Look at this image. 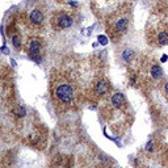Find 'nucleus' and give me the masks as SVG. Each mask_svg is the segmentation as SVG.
I'll return each mask as SVG.
<instances>
[{"label": "nucleus", "mask_w": 168, "mask_h": 168, "mask_svg": "<svg viewBox=\"0 0 168 168\" xmlns=\"http://www.w3.org/2000/svg\"><path fill=\"white\" fill-rule=\"evenodd\" d=\"M133 56H134V51H133L131 49H126V50H124V53H122V59H124L125 62H130Z\"/></svg>", "instance_id": "9b49d317"}, {"label": "nucleus", "mask_w": 168, "mask_h": 168, "mask_svg": "<svg viewBox=\"0 0 168 168\" xmlns=\"http://www.w3.org/2000/svg\"><path fill=\"white\" fill-rule=\"evenodd\" d=\"M53 21L56 29H67L74 24V18L66 12H58Z\"/></svg>", "instance_id": "20e7f679"}, {"label": "nucleus", "mask_w": 168, "mask_h": 168, "mask_svg": "<svg viewBox=\"0 0 168 168\" xmlns=\"http://www.w3.org/2000/svg\"><path fill=\"white\" fill-rule=\"evenodd\" d=\"M164 91H166V93L168 95V83H166V85H164Z\"/></svg>", "instance_id": "dca6fc26"}, {"label": "nucleus", "mask_w": 168, "mask_h": 168, "mask_svg": "<svg viewBox=\"0 0 168 168\" xmlns=\"http://www.w3.org/2000/svg\"><path fill=\"white\" fill-rule=\"evenodd\" d=\"M12 42H13V46H15L16 49L20 47V37H18V36H13L12 37Z\"/></svg>", "instance_id": "ddd939ff"}, {"label": "nucleus", "mask_w": 168, "mask_h": 168, "mask_svg": "<svg viewBox=\"0 0 168 168\" xmlns=\"http://www.w3.org/2000/svg\"><path fill=\"white\" fill-rule=\"evenodd\" d=\"M155 33V41L158 46H164L168 45V25L162 21H158L155 26H154Z\"/></svg>", "instance_id": "7ed1b4c3"}, {"label": "nucleus", "mask_w": 168, "mask_h": 168, "mask_svg": "<svg viewBox=\"0 0 168 168\" xmlns=\"http://www.w3.org/2000/svg\"><path fill=\"white\" fill-rule=\"evenodd\" d=\"M25 109H24V108H21V107H18L17 109L15 110V114L16 116H18V117H24V116H25Z\"/></svg>", "instance_id": "f8f14e48"}, {"label": "nucleus", "mask_w": 168, "mask_h": 168, "mask_svg": "<svg viewBox=\"0 0 168 168\" xmlns=\"http://www.w3.org/2000/svg\"><path fill=\"white\" fill-rule=\"evenodd\" d=\"M97 1H99L100 4H101V7L105 8V9H113V8L117 9L125 0H97Z\"/></svg>", "instance_id": "423d86ee"}, {"label": "nucleus", "mask_w": 168, "mask_h": 168, "mask_svg": "<svg viewBox=\"0 0 168 168\" xmlns=\"http://www.w3.org/2000/svg\"><path fill=\"white\" fill-rule=\"evenodd\" d=\"M110 101H112V105H113V107L120 108V107H122V105L125 104V97H124V95H122V93L117 92V93H114V95L112 96Z\"/></svg>", "instance_id": "1a4fd4ad"}, {"label": "nucleus", "mask_w": 168, "mask_h": 168, "mask_svg": "<svg viewBox=\"0 0 168 168\" xmlns=\"http://www.w3.org/2000/svg\"><path fill=\"white\" fill-rule=\"evenodd\" d=\"M54 96H55L62 104H71V102L74 101L75 92H74V88H72V85L70 83L61 82L55 85Z\"/></svg>", "instance_id": "f03ea898"}, {"label": "nucleus", "mask_w": 168, "mask_h": 168, "mask_svg": "<svg viewBox=\"0 0 168 168\" xmlns=\"http://www.w3.org/2000/svg\"><path fill=\"white\" fill-rule=\"evenodd\" d=\"M108 91H109V84H108L107 80H100V82H97L96 87H95V92H96L97 95H100V96L107 95Z\"/></svg>", "instance_id": "0eeeda50"}, {"label": "nucleus", "mask_w": 168, "mask_h": 168, "mask_svg": "<svg viewBox=\"0 0 168 168\" xmlns=\"http://www.w3.org/2000/svg\"><path fill=\"white\" fill-rule=\"evenodd\" d=\"M29 18H30L32 24H34V25H40V24H42V21H43V13L40 9H34V11H32Z\"/></svg>", "instance_id": "6e6552de"}, {"label": "nucleus", "mask_w": 168, "mask_h": 168, "mask_svg": "<svg viewBox=\"0 0 168 168\" xmlns=\"http://www.w3.org/2000/svg\"><path fill=\"white\" fill-rule=\"evenodd\" d=\"M150 74L154 79H160L163 76V70H162V67L159 64H152L150 68Z\"/></svg>", "instance_id": "9d476101"}, {"label": "nucleus", "mask_w": 168, "mask_h": 168, "mask_svg": "<svg viewBox=\"0 0 168 168\" xmlns=\"http://www.w3.org/2000/svg\"><path fill=\"white\" fill-rule=\"evenodd\" d=\"M130 25V15L129 12H120L116 15V17L110 21V28L109 33L112 34L113 40L124 36L127 32Z\"/></svg>", "instance_id": "f257e3e1"}, {"label": "nucleus", "mask_w": 168, "mask_h": 168, "mask_svg": "<svg viewBox=\"0 0 168 168\" xmlns=\"http://www.w3.org/2000/svg\"><path fill=\"white\" fill-rule=\"evenodd\" d=\"M146 150L152 151V142H151V140H148V143L146 145Z\"/></svg>", "instance_id": "2eb2a0df"}, {"label": "nucleus", "mask_w": 168, "mask_h": 168, "mask_svg": "<svg viewBox=\"0 0 168 168\" xmlns=\"http://www.w3.org/2000/svg\"><path fill=\"white\" fill-rule=\"evenodd\" d=\"M99 42L101 43V45H107L108 43V40L105 36H99Z\"/></svg>", "instance_id": "4468645a"}, {"label": "nucleus", "mask_w": 168, "mask_h": 168, "mask_svg": "<svg viewBox=\"0 0 168 168\" xmlns=\"http://www.w3.org/2000/svg\"><path fill=\"white\" fill-rule=\"evenodd\" d=\"M29 53H30V58L40 62L38 55L41 54V42H40L38 40H32V41L29 42Z\"/></svg>", "instance_id": "39448f33"}, {"label": "nucleus", "mask_w": 168, "mask_h": 168, "mask_svg": "<svg viewBox=\"0 0 168 168\" xmlns=\"http://www.w3.org/2000/svg\"><path fill=\"white\" fill-rule=\"evenodd\" d=\"M164 61H167V55H163V56H162V62H164Z\"/></svg>", "instance_id": "f3484780"}]
</instances>
